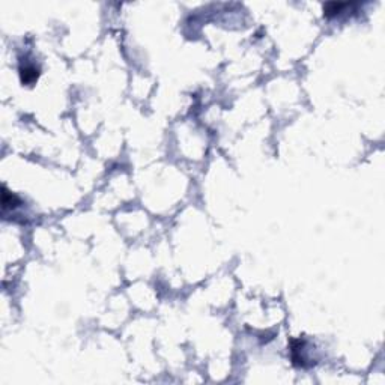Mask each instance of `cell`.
<instances>
[{
  "instance_id": "obj_1",
  "label": "cell",
  "mask_w": 385,
  "mask_h": 385,
  "mask_svg": "<svg viewBox=\"0 0 385 385\" xmlns=\"http://www.w3.org/2000/svg\"><path fill=\"white\" fill-rule=\"evenodd\" d=\"M41 70L35 64H21L20 65V78L23 84H34L39 78Z\"/></svg>"
},
{
  "instance_id": "obj_2",
  "label": "cell",
  "mask_w": 385,
  "mask_h": 385,
  "mask_svg": "<svg viewBox=\"0 0 385 385\" xmlns=\"http://www.w3.org/2000/svg\"><path fill=\"white\" fill-rule=\"evenodd\" d=\"M353 3H340V2H330L327 5H323V15L325 17H336L339 14H342L346 8H350Z\"/></svg>"
},
{
  "instance_id": "obj_3",
  "label": "cell",
  "mask_w": 385,
  "mask_h": 385,
  "mask_svg": "<svg viewBox=\"0 0 385 385\" xmlns=\"http://www.w3.org/2000/svg\"><path fill=\"white\" fill-rule=\"evenodd\" d=\"M2 206H3V212H6L9 208L11 210H14V208H17V206L21 203L20 202V199L15 196V194H12V193H9L5 187L2 188Z\"/></svg>"
}]
</instances>
